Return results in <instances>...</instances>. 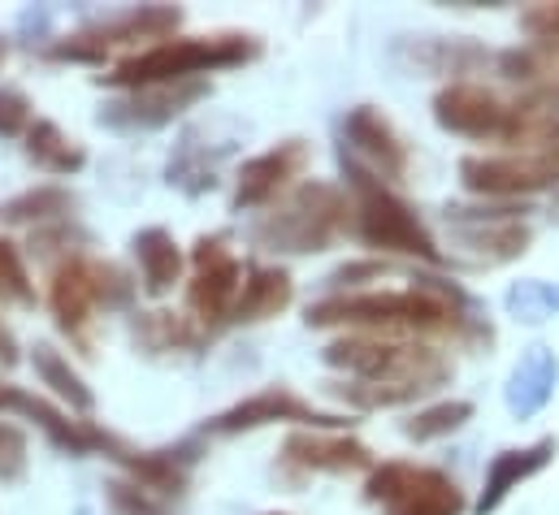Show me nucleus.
I'll return each instance as SVG.
<instances>
[{"mask_svg": "<svg viewBox=\"0 0 559 515\" xmlns=\"http://www.w3.org/2000/svg\"><path fill=\"white\" fill-rule=\"evenodd\" d=\"M321 360L330 369H343L356 378L352 386H334V394L365 411L404 407L451 378V364L438 351L408 347V343H382V338H365V334L330 343L321 351Z\"/></svg>", "mask_w": 559, "mask_h": 515, "instance_id": "1", "label": "nucleus"}, {"mask_svg": "<svg viewBox=\"0 0 559 515\" xmlns=\"http://www.w3.org/2000/svg\"><path fill=\"white\" fill-rule=\"evenodd\" d=\"M312 330L321 325H360V330H408V334H460L473 325L468 295L451 282L417 277L404 290H369V295H334L308 308Z\"/></svg>", "mask_w": 559, "mask_h": 515, "instance_id": "2", "label": "nucleus"}, {"mask_svg": "<svg viewBox=\"0 0 559 515\" xmlns=\"http://www.w3.org/2000/svg\"><path fill=\"white\" fill-rule=\"evenodd\" d=\"M433 118L438 127L468 139H490V143H538L556 127V109L534 105V100H503L490 87L477 83H451L433 96Z\"/></svg>", "mask_w": 559, "mask_h": 515, "instance_id": "3", "label": "nucleus"}, {"mask_svg": "<svg viewBox=\"0 0 559 515\" xmlns=\"http://www.w3.org/2000/svg\"><path fill=\"white\" fill-rule=\"evenodd\" d=\"M261 57V44L252 35H200V39H165L147 52L127 57L114 74L100 83L109 87H165V83H195L209 70H230Z\"/></svg>", "mask_w": 559, "mask_h": 515, "instance_id": "4", "label": "nucleus"}, {"mask_svg": "<svg viewBox=\"0 0 559 515\" xmlns=\"http://www.w3.org/2000/svg\"><path fill=\"white\" fill-rule=\"evenodd\" d=\"M347 221H352V200L334 182H304L252 230V239L270 252L308 256V252H325L347 230Z\"/></svg>", "mask_w": 559, "mask_h": 515, "instance_id": "5", "label": "nucleus"}, {"mask_svg": "<svg viewBox=\"0 0 559 515\" xmlns=\"http://www.w3.org/2000/svg\"><path fill=\"white\" fill-rule=\"evenodd\" d=\"M343 173H347V187L356 195L352 213H356V230L369 248H382V252H404V256H417L425 264H442V252L433 243V235L420 226V217L395 195L382 187V178H373L360 160H352L343 152Z\"/></svg>", "mask_w": 559, "mask_h": 515, "instance_id": "6", "label": "nucleus"}, {"mask_svg": "<svg viewBox=\"0 0 559 515\" xmlns=\"http://www.w3.org/2000/svg\"><path fill=\"white\" fill-rule=\"evenodd\" d=\"M131 299V282L118 264H100L92 256H70L57 273H52V290H48V303H52V316L66 334H79L92 312L105 303V308H118Z\"/></svg>", "mask_w": 559, "mask_h": 515, "instance_id": "7", "label": "nucleus"}, {"mask_svg": "<svg viewBox=\"0 0 559 515\" xmlns=\"http://www.w3.org/2000/svg\"><path fill=\"white\" fill-rule=\"evenodd\" d=\"M365 499L386 515H464L460 486L420 464H382L365 481Z\"/></svg>", "mask_w": 559, "mask_h": 515, "instance_id": "8", "label": "nucleus"}, {"mask_svg": "<svg viewBox=\"0 0 559 515\" xmlns=\"http://www.w3.org/2000/svg\"><path fill=\"white\" fill-rule=\"evenodd\" d=\"M460 178H464L468 191L495 195V200L534 195V191L559 187V152L525 147V152H512V156H464Z\"/></svg>", "mask_w": 559, "mask_h": 515, "instance_id": "9", "label": "nucleus"}, {"mask_svg": "<svg viewBox=\"0 0 559 515\" xmlns=\"http://www.w3.org/2000/svg\"><path fill=\"white\" fill-rule=\"evenodd\" d=\"M442 217L451 239L473 252L477 264H508L530 252V226L516 217V208H447Z\"/></svg>", "mask_w": 559, "mask_h": 515, "instance_id": "10", "label": "nucleus"}, {"mask_svg": "<svg viewBox=\"0 0 559 515\" xmlns=\"http://www.w3.org/2000/svg\"><path fill=\"white\" fill-rule=\"evenodd\" d=\"M182 22L178 9H165V4H152V9H131L114 22H100V26H87L61 44L48 48L52 61H105V52L114 44H135V39H165L174 26Z\"/></svg>", "mask_w": 559, "mask_h": 515, "instance_id": "11", "label": "nucleus"}, {"mask_svg": "<svg viewBox=\"0 0 559 515\" xmlns=\"http://www.w3.org/2000/svg\"><path fill=\"white\" fill-rule=\"evenodd\" d=\"M239 286H243V264L230 256L226 239L213 235V239H200L195 243V277L187 286V303L200 321L217 325L235 312V299H239Z\"/></svg>", "mask_w": 559, "mask_h": 515, "instance_id": "12", "label": "nucleus"}, {"mask_svg": "<svg viewBox=\"0 0 559 515\" xmlns=\"http://www.w3.org/2000/svg\"><path fill=\"white\" fill-rule=\"evenodd\" d=\"M274 420H299V424H312V429H343V424H347V420L334 416V411H317V407L304 403L295 390L265 386L261 394L235 403L230 411L213 416L204 429H209V433H248V429H261V424H274Z\"/></svg>", "mask_w": 559, "mask_h": 515, "instance_id": "13", "label": "nucleus"}, {"mask_svg": "<svg viewBox=\"0 0 559 515\" xmlns=\"http://www.w3.org/2000/svg\"><path fill=\"white\" fill-rule=\"evenodd\" d=\"M343 134L352 143V160H369V169H378L382 178H404L408 173V143L400 139V130L391 127L373 105H360L343 118Z\"/></svg>", "mask_w": 559, "mask_h": 515, "instance_id": "14", "label": "nucleus"}, {"mask_svg": "<svg viewBox=\"0 0 559 515\" xmlns=\"http://www.w3.org/2000/svg\"><path fill=\"white\" fill-rule=\"evenodd\" d=\"M209 96V83L195 79V83H165V87H140L131 100H118L100 113V122L109 127H127V130H152L174 122L182 109H191L195 100Z\"/></svg>", "mask_w": 559, "mask_h": 515, "instance_id": "15", "label": "nucleus"}, {"mask_svg": "<svg viewBox=\"0 0 559 515\" xmlns=\"http://www.w3.org/2000/svg\"><path fill=\"white\" fill-rule=\"evenodd\" d=\"M308 165V143L304 139H286L278 147L252 156L239 173V191H235V208H257V204H270L290 178H299V169Z\"/></svg>", "mask_w": 559, "mask_h": 515, "instance_id": "16", "label": "nucleus"}, {"mask_svg": "<svg viewBox=\"0 0 559 515\" xmlns=\"http://www.w3.org/2000/svg\"><path fill=\"white\" fill-rule=\"evenodd\" d=\"M286 464H299L308 472H365L373 468V451L347 433H290L282 446Z\"/></svg>", "mask_w": 559, "mask_h": 515, "instance_id": "17", "label": "nucleus"}, {"mask_svg": "<svg viewBox=\"0 0 559 515\" xmlns=\"http://www.w3.org/2000/svg\"><path fill=\"white\" fill-rule=\"evenodd\" d=\"M556 455H559L556 438H543V442H534V446H525V451H499V455L490 459V468H486V486H481V499L473 503V515L499 512L503 499H508L521 481L538 477Z\"/></svg>", "mask_w": 559, "mask_h": 515, "instance_id": "18", "label": "nucleus"}, {"mask_svg": "<svg viewBox=\"0 0 559 515\" xmlns=\"http://www.w3.org/2000/svg\"><path fill=\"white\" fill-rule=\"evenodd\" d=\"M556 386H559L556 351H551V347H530V351L516 360V369H512V378H508V390H503L508 411H512L516 420H534V416L551 403Z\"/></svg>", "mask_w": 559, "mask_h": 515, "instance_id": "19", "label": "nucleus"}, {"mask_svg": "<svg viewBox=\"0 0 559 515\" xmlns=\"http://www.w3.org/2000/svg\"><path fill=\"white\" fill-rule=\"evenodd\" d=\"M295 299V282L286 268H274V264H257L243 273V286H239V299H235V312L230 321H265V316H278L282 308H290Z\"/></svg>", "mask_w": 559, "mask_h": 515, "instance_id": "20", "label": "nucleus"}, {"mask_svg": "<svg viewBox=\"0 0 559 515\" xmlns=\"http://www.w3.org/2000/svg\"><path fill=\"white\" fill-rule=\"evenodd\" d=\"M135 256H140V273H143V290L147 295H169L174 290V282L182 277V252H178V243H174V235L169 230H143L135 235Z\"/></svg>", "mask_w": 559, "mask_h": 515, "instance_id": "21", "label": "nucleus"}, {"mask_svg": "<svg viewBox=\"0 0 559 515\" xmlns=\"http://www.w3.org/2000/svg\"><path fill=\"white\" fill-rule=\"evenodd\" d=\"M26 156L48 173H79L87 165V152L74 139H66L52 122H35L26 130Z\"/></svg>", "mask_w": 559, "mask_h": 515, "instance_id": "22", "label": "nucleus"}, {"mask_svg": "<svg viewBox=\"0 0 559 515\" xmlns=\"http://www.w3.org/2000/svg\"><path fill=\"white\" fill-rule=\"evenodd\" d=\"M503 308L521 325H547L559 312V286L556 282H543V277H521V282L508 286Z\"/></svg>", "mask_w": 559, "mask_h": 515, "instance_id": "23", "label": "nucleus"}, {"mask_svg": "<svg viewBox=\"0 0 559 515\" xmlns=\"http://www.w3.org/2000/svg\"><path fill=\"white\" fill-rule=\"evenodd\" d=\"M31 360H35V373H39V382L57 390V394H61V398H66L74 411H92V407H96V394L83 386V378H79V373H74V369L61 360V351H52L48 343H39Z\"/></svg>", "mask_w": 559, "mask_h": 515, "instance_id": "24", "label": "nucleus"}, {"mask_svg": "<svg viewBox=\"0 0 559 515\" xmlns=\"http://www.w3.org/2000/svg\"><path fill=\"white\" fill-rule=\"evenodd\" d=\"M468 420H473V403H468V398H451V403H438V407L417 411V416L404 424V438H413V442H433V438H447V433L464 429Z\"/></svg>", "mask_w": 559, "mask_h": 515, "instance_id": "25", "label": "nucleus"}, {"mask_svg": "<svg viewBox=\"0 0 559 515\" xmlns=\"http://www.w3.org/2000/svg\"><path fill=\"white\" fill-rule=\"evenodd\" d=\"M70 208H74L70 191H61V187H39V191H26V195L9 200V204L0 208V217H4V221H39V217H61V213H70Z\"/></svg>", "mask_w": 559, "mask_h": 515, "instance_id": "26", "label": "nucleus"}, {"mask_svg": "<svg viewBox=\"0 0 559 515\" xmlns=\"http://www.w3.org/2000/svg\"><path fill=\"white\" fill-rule=\"evenodd\" d=\"M135 334H140L147 347H156V351L191 347V343H195V334H191L182 321H174V312H143V321L135 325Z\"/></svg>", "mask_w": 559, "mask_h": 515, "instance_id": "27", "label": "nucleus"}, {"mask_svg": "<svg viewBox=\"0 0 559 515\" xmlns=\"http://www.w3.org/2000/svg\"><path fill=\"white\" fill-rule=\"evenodd\" d=\"M0 299L4 303H31L35 290H31V277H26V264L13 252V243L0 239Z\"/></svg>", "mask_w": 559, "mask_h": 515, "instance_id": "28", "label": "nucleus"}, {"mask_svg": "<svg viewBox=\"0 0 559 515\" xmlns=\"http://www.w3.org/2000/svg\"><path fill=\"white\" fill-rule=\"evenodd\" d=\"M26 472V433L17 424H0V481H22Z\"/></svg>", "mask_w": 559, "mask_h": 515, "instance_id": "29", "label": "nucleus"}, {"mask_svg": "<svg viewBox=\"0 0 559 515\" xmlns=\"http://www.w3.org/2000/svg\"><path fill=\"white\" fill-rule=\"evenodd\" d=\"M31 127V100L13 87H0V139H13Z\"/></svg>", "mask_w": 559, "mask_h": 515, "instance_id": "30", "label": "nucleus"}, {"mask_svg": "<svg viewBox=\"0 0 559 515\" xmlns=\"http://www.w3.org/2000/svg\"><path fill=\"white\" fill-rule=\"evenodd\" d=\"M109 503L118 515H165V507L152 503V494L140 486H109Z\"/></svg>", "mask_w": 559, "mask_h": 515, "instance_id": "31", "label": "nucleus"}, {"mask_svg": "<svg viewBox=\"0 0 559 515\" xmlns=\"http://www.w3.org/2000/svg\"><path fill=\"white\" fill-rule=\"evenodd\" d=\"M521 22H525V31H530L534 39L559 44V4H538V9H530Z\"/></svg>", "mask_w": 559, "mask_h": 515, "instance_id": "32", "label": "nucleus"}, {"mask_svg": "<svg viewBox=\"0 0 559 515\" xmlns=\"http://www.w3.org/2000/svg\"><path fill=\"white\" fill-rule=\"evenodd\" d=\"M22 360V351H17V338H13V330L0 321V364H17Z\"/></svg>", "mask_w": 559, "mask_h": 515, "instance_id": "33", "label": "nucleus"}, {"mask_svg": "<svg viewBox=\"0 0 559 515\" xmlns=\"http://www.w3.org/2000/svg\"><path fill=\"white\" fill-rule=\"evenodd\" d=\"M4 57H9V44H4V39H0V65H4Z\"/></svg>", "mask_w": 559, "mask_h": 515, "instance_id": "34", "label": "nucleus"}, {"mask_svg": "<svg viewBox=\"0 0 559 515\" xmlns=\"http://www.w3.org/2000/svg\"><path fill=\"white\" fill-rule=\"evenodd\" d=\"M4 403H9V386H0V407H4Z\"/></svg>", "mask_w": 559, "mask_h": 515, "instance_id": "35", "label": "nucleus"}, {"mask_svg": "<svg viewBox=\"0 0 559 515\" xmlns=\"http://www.w3.org/2000/svg\"><path fill=\"white\" fill-rule=\"evenodd\" d=\"M274 515H282V512H274Z\"/></svg>", "mask_w": 559, "mask_h": 515, "instance_id": "36", "label": "nucleus"}]
</instances>
